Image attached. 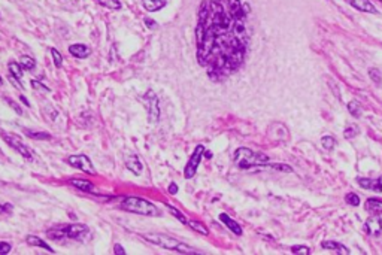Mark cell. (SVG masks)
I'll return each mask as SVG.
<instances>
[{
	"label": "cell",
	"instance_id": "6da1fadb",
	"mask_svg": "<svg viewBox=\"0 0 382 255\" xmlns=\"http://www.w3.org/2000/svg\"><path fill=\"white\" fill-rule=\"evenodd\" d=\"M142 237L148 240L149 243L152 245H157V246H161L164 249H169V251H175V252H179V254H187V255H196V254H203L185 243H182L181 240H178L175 237H171L167 234H160V233H149V234H142Z\"/></svg>",
	"mask_w": 382,
	"mask_h": 255
},
{
	"label": "cell",
	"instance_id": "7a4b0ae2",
	"mask_svg": "<svg viewBox=\"0 0 382 255\" xmlns=\"http://www.w3.org/2000/svg\"><path fill=\"white\" fill-rule=\"evenodd\" d=\"M235 164L239 169H249V167H260L269 163V157L262 152H254L249 148H237L233 155Z\"/></svg>",
	"mask_w": 382,
	"mask_h": 255
},
{
	"label": "cell",
	"instance_id": "3957f363",
	"mask_svg": "<svg viewBox=\"0 0 382 255\" xmlns=\"http://www.w3.org/2000/svg\"><path fill=\"white\" fill-rule=\"evenodd\" d=\"M121 207L127 212L144 215V217H157L160 214L154 203L141 197H127L121 203Z\"/></svg>",
	"mask_w": 382,
	"mask_h": 255
},
{
	"label": "cell",
	"instance_id": "277c9868",
	"mask_svg": "<svg viewBox=\"0 0 382 255\" xmlns=\"http://www.w3.org/2000/svg\"><path fill=\"white\" fill-rule=\"evenodd\" d=\"M87 234H89V227L84 226V224H69V226L59 227V228H53V230L47 231V236L54 240H61L64 237L78 240Z\"/></svg>",
	"mask_w": 382,
	"mask_h": 255
},
{
	"label": "cell",
	"instance_id": "5b68a950",
	"mask_svg": "<svg viewBox=\"0 0 382 255\" xmlns=\"http://www.w3.org/2000/svg\"><path fill=\"white\" fill-rule=\"evenodd\" d=\"M203 154H205V146H203V145H197V148L194 149L193 155L190 157V160H188V163H187V166H185V169H184V176H185V179L194 178L196 172H197L199 166H200V161H202Z\"/></svg>",
	"mask_w": 382,
	"mask_h": 255
},
{
	"label": "cell",
	"instance_id": "8992f818",
	"mask_svg": "<svg viewBox=\"0 0 382 255\" xmlns=\"http://www.w3.org/2000/svg\"><path fill=\"white\" fill-rule=\"evenodd\" d=\"M2 138L5 139V142L11 146V148H14L15 151H18V154L21 155V157H24L26 160H33V157H34V152L30 149L27 145H24L23 142L20 141L17 136H14V135H9V133H2Z\"/></svg>",
	"mask_w": 382,
	"mask_h": 255
},
{
	"label": "cell",
	"instance_id": "52a82bcc",
	"mask_svg": "<svg viewBox=\"0 0 382 255\" xmlns=\"http://www.w3.org/2000/svg\"><path fill=\"white\" fill-rule=\"evenodd\" d=\"M142 102L145 103L148 109V118L151 122H157L158 121V116H160V102H158V97L155 96L154 91H147V94L144 96Z\"/></svg>",
	"mask_w": 382,
	"mask_h": 255
},
{
	"label": "cell",
	"instance_id": "ba28073f",
	"mask_svg": "<svg viewBox=\"0 0 382 255\" xmlns=\"http://www.w3.org/2000/svg\"><path fill=\"white\" fill-rule=\"evenodd\" d=\"M229 6V14L233 21H246V14H248V6L243 5L240 0H227Z\"/></svg>",
	"mask_w": 382,
	"mask_h": 255
},
{
	"label": "cell",
	"instance_id": "9c48e42d",
	"mask_svg": "<svg viewBox=\"0 0 382 255\" xmlns=\"http://www.w3.org/2000/svg\"><path fill=\"white\" fill-rule=\"evenodd\" d=\"M67 163L76 169L82 170L86 173H90V175H96V170L93 167V163L90 161V158L84 154H79V155H70L67 158Z\"/></svg>",
	"mask_w": 382,
	"mask_h": 255
},
{
	"label": "cell",
	"instance_id": "30bf717a",
	"mask_svg": "<svg viewBox=\"0 0 382 255\" xmlns=\"http://www.w3.org/2000/svg\"><path fill=\"white\" fill-rule=\"evenodd\" d=\"M364 230L367 234L378 237L382 234V218L381 217H370L364 223Z\"/></svg>",
	"mask_w": 382,
	"mask_h": 255
},
{
	"label": "cell",
	"instance_id": "8fae6325",
	"mask_svg": "<svg viewBox=\"0 0 382 255\" xmlns=\"http://www.w3.org/2000/svg\"><path fill=\"white\" fill-rule=\"evenodd\" d=\"M350 6H353L354 9L360 11V12H366V14H378V9L375 8V5L370 0H345Z\"/></svg>",
	"mask_w": 382,
	"mask_h": 255
},
{
	"label": "cell",
	"instance_id": "7c38bea8",
	"mask_svg": "<svg viewBox=\"0 0 382 255\" xmlns=\"http://www.w3.org/2000/svg\"><path fill=\"white\" fill-rule=\"evenodd\" d=\"M321 248H323V249H330V251H334L336 254H339V255L351 254V252H350V249H348L347 246H344L342 243H339V242H334V240H327V242H323V243H321Z\"/></svg>",
	"mask_w": 382,
	"mask_h": 255
},
{
	"label": "cell",
	"instance_id": "4fadbf2b",
	"mask_svg": "<svg viewBox=\"0 0 382 255\" xmlns=\"http://www.w3.org/2000/svg\"><path fill=\"white\" fill-rule=\"evenodd\" d=\"M364 207H366L367 212H370L373 215H382V198L372 197L366 200Z\"/></svg>",
	"mask_w": 382,
	"mask_h": 255
},
{
	"label": "cell",
	"instance_id": "5bb4252c",
	"mask_svg": "<svg viewBox=\"0 0 382 255\" xmlns=\"http://www.w3.org/2000/svg\"><path fill=\"white\" fill-rule=\"evenodd\" d=\"M69 53L76 58H87L90 56V48L84 44H73L69 47Z\"/></svg>",
	"mask_w": 382,
	"mask_h": 255
},
{
	"label": "cell",
	"instance_id": "9a60e30c",
	"mask_svg": "<svg viewBox=\"0 0 382 255\" xmlns=\"http://www.w3.org/2000/svg\"><path fill=\"white\" fill-rule=\"evenodd\" d=\"M220 221H221L224 226L227 227L230 231H233L235 234H237V236H240V234H242V227L239 226L235 220H232L227 214H221V215H220Z\"/></svg>",
	"mask_w": 382,
	"mask_h": 255
},
{
	"label": "cell",
	"instance_id": "2e32d148",
	"mask_svg": "<svg viewBox=\"0 0 382 255\" xmlns=\"http://www.w3.org/2000/svg\"><path fill=\"white\" fill-rule=\"evenodd\" d=\"M125 166H127V169L130 170L132 173H135V175H141V173H142V169H144V166H142L141 160H139L138 157H135V155L127 158Z\"/></svg>",
	"mask_w": 382,
	"mask_h": 255
},
{
	"label": "cell",
	"instance_id": "e0dca14e",
	"mask_svg": "<svg viewBox=\"0 0 382 255\" xmlns=\"http://www.w3.org/2000/svg\"><path fill=\"white\" fill-rule=\"evenodd\" d=\"M69 182H70L72 187H75V188H78V190H81L84 193H90V191L94 190V185L90 181H86V179H76L75 178V179H70Z\"/></svg>",
	"mask_w": 382,
	"mask_h": 255
},
{
	"label": "cell",
	"instance_id": "ac0fdd59",
	"mask_svg": "<svg viewBox=\"0 0 382 255\" xmlns=\"http://www.w3.org/2000/svg\"><path fill=\"white\" fill-rule=\"evenodd\" d=\"M26 240H27V243L31 245V246H37V248H42V249H47L48 252H51V254H54V251H53V248L48 245V243H45L42 239H39L37 236H33V234H30L26 237Z\"/></svg>",
	"mask_w": 382,
	"mask_h": 255
},
{
	"label": "cell",
	"instance_id": "d6986e66",
	"mask_svg": "<svg viewBox=\"0 0 382 255\" xmlns=\"http://www.w3.org/2000/svg\"><path fill=\"white\" fill-rule=\"evenodd\" d=\"M8 69H9L11 76H14V78H15V79H18V81H21V79H23L24 73H23V67H21V64H20V63H17V61H11V63L8 64Z\"/></svg>",
	"mask_w": 382,
	"mask_h": 255
},
{
	"label": "cell",
	"instance_id": "ffe728a7",
	"mask_svg": "<svg viewBox=\"0 0 382 255\" xmlns=\"http://www.w3.org/2000/svg\"><path fill=\"white\" fill-rule=\"evenodd\" d=\"M164 6H166L164 0H144V8L148 12H157Z\"/></svg>",
	"mask_w": 382,
	"mask_h": 255
},
{
	"label": "cell",
	"instance_id": "44dd1931",
	"mask_svg": "<svg viewBox=\"0 0 382 255\" xmlns=\"http://www.w3.org/2000/svg\"><path fill=\"white\" fill-rule=\"evenodd\" d=\"M26 136L30 138V139H34V141H50L51 139V135L45 133V132H34V130H24Z\"/></svg>",
	"mask_w": 382,
	"mask_h": 255
},
{
	"label": "cell",
	"instance_id": "7402d4cb",
	"mask_svg": "<svg viewBox=\"0 0 382 255\" xmlns=\"http://www.w3.org/2000/svg\"><path fill=\"white\" fill-rule=\"evenodd\" d=\"M348 112L351 113L354 118H360L363 115V106L357 100H353L348 103Z\"/></svg>",
	"mask_w": 382,
	"mask_h": 255
},
{
	"label": "cell",
	"instance_id": "603a6c76",
	"mask_svg": "<svg viewBox=\"0 0 382 255\" xmlns=\"http://www.w3.org/2000/svg\"><path fill=\"white\" fill-rule=\"evenodd\" d=\"M188 226L191 227L194 231H197V233H200V234H203V236H207V234H209L207 227H206L205 224H202V223H199V221H188Z\"/></svg>",
	"mask_w": 382,
	"mask_h": 255
},
{
	"label": "cell",
	"instance_id": "cb8c5ba5",
	"mask_svg": "<svg viewBox=\"0 0 382 255\" xmlns=\"http://www.w3.org/2000/svg\"><path fill=\"white\" fill-rule=\"evenodd\" d=\"M166 207H167V210H169L172 215H175V218H177L179 223H182V224H188L187 218H185V217H184V215L178 210L177 207H174V206H172V204H169V203H166Z\"/></svg>",
	"mask_w": 382,
	"mask_h": 255
},
{
	"label": "cell",
	"instance_id": "d4e9b609",
	"mask_svg": "<svg viewBox=\"0 0 382 255\" xmlns=\"http://www.w3.org/2000/svg\"><path fill=\"white\" fill-rule=\"evenodd\" d=\"M20 64H21V67L24 69V70H33L34 69V66H36V63H34V60L29 56H23L21 57V60H20Z\"/></svg>",
	"mask_w": 382,
	"mask_h": 255
},
{
	"label": "cell",
	"instance_id": "484cf974",
	"mask_svg": "<svg viewBox=\"0 0 382 255\" xmlns=\"http://www.w3.org/2000/svg\"><path fill=\"white\" fill-rule=\"evenodd\" d=\"M321 145H323L324 149L331 151V149L336 146V139H334V138H331V136H324L323 139H321Z\"/></svg>",
	"mask_w": 382,
	"mask_h": 255
},
{
	"label": "cell",
	"instance_id": "4316f807",
	"mask_svg": "<svg viewBox=\"0 0 382 255\" xmlns=\"http://www.w3.org/2000/svg\"><path fill=\"white\" fill-rule=\"evenodd\" d=\"M291 254L294 255H309L311 254V249L308 246H303V245H295L291 248Z\"/></svg>",
	"mask_w": 382,
	"mask_h": 255
},
{
	"label": "cell",
	"instance_id": "83f0119b",
	"mask_svg": "<svg viewBox=\"0 0 382 255\" xmlns=\"http://www.w3.org/2000/svg\"><path fill=\"white\" fill-rule=\"evenodd\" d=\"M97 2H99L100 5L109 8V9H119V8H121L119 0H97Z\"/></svg>",
	"mask_w": 382,
	"mask_h": 255
},
{
	"label": "cell",
	"instance_id": "f1b7e54d",
	"mask_svg": "<svg viewBox=\"0 0 382 255\" xmlns=\"http://www.w3.org/2000/svg\"><path fill=\"white\" fill-rule=\"evenodd\" d=\"M357 182H358V185H360L361 188H364V190H372V187H373V181H372V179H367V178H358Z\"/></svg>",
	"mask_w": 382,
	"mask_h": 255
},
{
	"label": "cell",
	"instance_id": "f546056e",
	"mask_svg": "<svg viewBox=\"0 0 382 255\" xmlns=\"http://www.w3.org/2000/svg\"><path fill=\"white\" fill-rule=\"evenodd\" d=\"M345 200H347V203L351 204V206H358V204H360V197H358V194H355V193L347 194Z\"/></svg>",
	"mask_w": 382,
	"mask_h": 255
},
{
	"label": "cell",
	"instance_id": "4dcf8cb0",
	"mask_svg": "<svg viewBox=\"0 0 382 255\" xmlns=\"http://www.w3.org/2000/svg\"><path fill=\"white\" fill-rule=\"evenodd\" d=\"M51 56H53V60H54L56 66H57V67H61V64H63V57H61V54L59 53V50L53 48V50H51Z\"/></svg>",
	"mask_w": 382,
	"mask_h": 255
},
{
	"label": "cell",
	"instance_id": "1f68e13d",
	"mask_svg": "<svg viewBox=\"0 0 382 255\" xmlns=\"http://www.w3.org/2000/svg\"><path fill=\"white\" fill-rule=\"evenodd\" d=\"M12 210H14L12 204H9V203H0V214H8V215H11Z\"/></svg>",
	"mask_w": 382,
	"mask_h": 255
},
{
	"label": "cell",
	"instance_id": "d6a6232c",
	"mask_svg": "<svg viewBox=\"0 0 382 255\" xmlns=\"http://www.w3.org/2000/svg\"><path fill=\"white\" fill-rule=\"evenodd\" d=\"M5 100H6V103H8V105H9V106H11V108H12V109L15 111V112L18 113V115H23V111H21L20 105H17V103H15L14 100H11V99H8V97H6Z\"/></svg>",
	"mask_w": 382,
	"mask_h": 255
},
{
	"label": "cell",
	"instance_id": "836d02e7",
	"mask_svg": "<svg viewBox=\"0 0 382 255\" xmlns=\"http://www.w3.org/2000/svg\"><path fill=\"white\" fill-rule=\"evenodd\" d=\"M357 133H358V130L355 129V127H348V129H345V138L347 139H353L357 136Z\"/></svg>",
	"mask_w": 382,
	"mask_h": 255
},
{
	"label": "cell",
	"instance_id": "e575fe53",
	"mask_svg": "<svg viewBox=\"0 0 382 255\" xmlns=\"http://www.w3.org/2000/svg\"><path fill=\"white\" fill-rule=\"evenodd\" d=\"M11 249H12V246L9 245V243H6V242H0V255H6L11 252Z\"/></svg>",
	"mask_w": 382,
	"mask_h": 255
},
{
	"label": "cell",
	"instance_id": "d590c367",
	"mask_svg": "<svg viewBox=\"0 0 382 255\" xmlns=\"http://www.w3.org/2000/svg\"><path fill=\"white\" fill-rule=\"evenodd\" d=\"M369 75H370V78L375 81V82H381V76H379V72H378V69H370L369 70Z\"/></svg>",
	"mask_w": 382,
	"mask_h": 255
},
{
	"label": "cell",
	"instance_id": "8d00e7d4",
	"mask_svg": "<svg viewBox=\"0 0 382 255\" xmlns=\"http://www.w3.org/2000/svg\"><path fill=\"white\" fill-rule=\"evenodd\" d=\"M372 190H375V191H378V193H382V175L376 179V181H373V187H372Z\"/></svg>",
	"mask_w": 382,
	"mask_h": 255
},
{
	"label": "cell",
	"instance_id": "74e56055",
	"mask_svg": "<svg viewBox=\"0 0 382 255\" xmlns=\"http://www.w3.org/2000/svg\"><path fill=\"white\" fill-rule=\"evenodd\" d=\"M31 87H33L34 90H39V91H45V93H50V88L44 87V85L40 84V82H37V81H31Z\"/></svg>",
	"mask_w": 382,
	"mask_h": 255
},
{
	"label": "cell",
	"instance_id": "f35d334b",
	"mask_svg": "<svg viewBox=\"0 0 382 255\" xmlns=\"http://www.w3.org/2000/svg\"><path fill=\"white\" fill-rule=\"evenodd\" d=\"M114 252H115L117 255H125V254H127V252H125V249H124V248H122L121 245H118V243L115 245V246H114Z\"/></svg>",
	"mask_w": 382,
	"mask_h": 255
},
{
	"label": "cell",
	"instance_id": "ab89813d",
	"mask_svg": "<svg viewBox=\"0 0 382 255\" xmlns=\"http://www.w3.org/2000/svg\"><path fill=\"white\" fill-rule=\"evenodd\" d=\"M167 191H169L171 194H177V193H178V185H177V184H174V182H172V184L169 185Z\"/></svg>",
	"mask_w": 382,
	"mask_h": 255
},
{
	"label": "cell",
	"instance_id": "60d3db41",
	"mask_svg": "<svg viewBox=\"0 0 382 255\" xmlns=\"http://www.w3.org/2000/svg\"><path fill=\"white\" fill-rule=\"evenodd\" d=\"M145 24H147L148 28H155L157 27V23L154 20H149V18H145Z\"/></svg>",
	"mask_w": 382,
	"mask_h": 255
},
{
	"label": "cell",
	"instance_id": "b9f144b4",
	"mask_svg": "<svg viewBox=\"0 0 382 255\" xmlns=\"http://www.w3.org/2000/svg\"><path fill=\"white\" fill-rule=\"evenodd\" d=\"M21 100H23V102H24V103H26V105H27V106H29V105H30L29 102H27V100H26V97H24V96H21Z\"/></svg>",
	"mask_w": 382,
	"mask_h": 255
},
{
	"label": "cell",
	"instance_id": "7bdbcfd3",
	"mask_svg": "<svg viewBox=\"0 0 382 255\" xmlns=\"http://www.w3.org/2000/svg\"><path fill=\"white\" fill-rule=\"evenodd\" d=\"M212 157V152H206V158H210Z\"/></svg>",
	"mask_w": 382,
	"mask_h": 255
},
{
	"label": "cell",
	"instance_id": "ee69618b",
	"mask_svg": "<svg viewBox=\"0 0 382 255\" xmlns=\"http://www.w3.org/2000/svg\"><path fill=\"white\" fill-rule=\"evenodd\" d=\"M2 84H3V79H2V78H0V85H2Z\"/></svg>",
	"mask_w": 382,
	"mask_h": 255
}]
</instances>
